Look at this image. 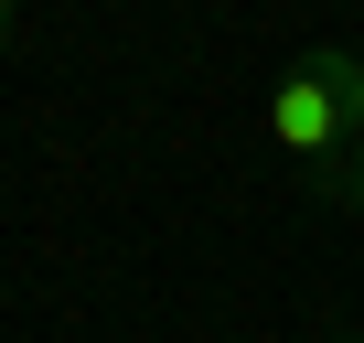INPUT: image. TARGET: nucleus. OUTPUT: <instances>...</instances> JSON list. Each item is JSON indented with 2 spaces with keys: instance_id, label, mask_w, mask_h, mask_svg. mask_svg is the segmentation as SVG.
Wrapping results in <instances>:
<instances>
[{
  "instance_id": "obj_1",
  "label": "nucleus",
  "mask_w": 364,
  "mask_h": 343,
  "mask_svg": "<svg viewBox=\"0 0 364 343\" xmlns=\"http://www.w3.org/2000/svg\"><path fill=\"white\" fill-rule=\"evenodd\" d=\"M268 139H279L289 161H311L321 194L343 183V161L364 150V139H353V107H343V54H300V65L279 75V97H268Z\"/></svg>"
},
{
  "instance_id": "obj_2",
  "label": "nucleus",
  "mask_w": 364,
  "mask_h": 343,
  "mask_svg": "<svg viewBox=\"0 0 364 343\" xmlns=\"http://www.w3.org/2000/svg\"><path fill=\"white\" fill-rule=\"evenodd\" d=\"M343 107H353V139H364V65L343 54Z\"/></svg>"
},
{
  "instance_id": "obj_3",
  "label": "nucleus",
  "mask_w": 364,
  "mask_h": 343,
  "mask_svg": "<svg viewBox=\"0 0 364 343\" xmlns=\"http://www.w3.org/2000/svg\"><path fill=\"white\" fill-rule=\"evenodd\" d=\"M332 194H343V204H353V215H364V150H353V161H343V183H332Z\"/></svg>"
},
{
  "instance_id": "obj_4",
  "label": "nucleus",
  "mask_w": 364,
  "mask_h": 343,
  "mask_svg": "<svg viewBox=\"0 0 364 343\" xmlns=\"http://www.w3.org/2000/svg\"><path fill=\"white\" fill-rule=\"evenodd\" d=\"M11 43H22V11H11V0H0V54H11Z\"/></svg>"
},
{
  "instance_id": "obj_5",
  "label": "nucleus",
  "mask_w": 364,
  "mask_h": 343,
  "mask_svg": "<svg viewBox=\"0 0 364 343\" xmlns=\"http://www.w3.org/2000/svg\"><path fill=\"white\" fill-rule=\"evenodd\" d=\"M353 343H364V311H353Z\"/></svg>"
}]
</instances>
